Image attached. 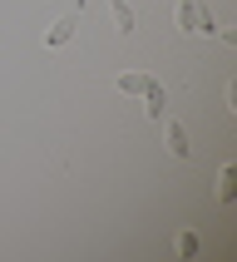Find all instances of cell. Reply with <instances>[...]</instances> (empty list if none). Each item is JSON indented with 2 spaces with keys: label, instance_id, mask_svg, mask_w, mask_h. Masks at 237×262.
Here are the masks:
<instances>
[{
  "label": "cell",
  "instance_id": "cell-1",
  "mask_svg": "<svg viewBox=\"0 0 237 262\" xmlns=\"http://www.w3.org/2000/svg\"><path fill=\"white\" fill-rule=\"evenodd\" d=\"M173 20H178V30H183V35H218L212 10H207V5H198V0H178Z\"/></svg>",
  "mask_w": 237,
  "mask_h": 262
},
{
  "label": "cell",
  "instance_id": "cell-2",
  "mask_svg": "<svg viewBox=\"0 0 237 262\" xmlns=\"http://www.w3.org/2000/svg\"><path fill=\"white\" fill-rule=\"evenodd\" d=\"M158 79L153 74H144V70H124L118 74V94H133V99H148V94H158Z\"/></svg>",
  "mask_w": 237,
  "mask_h": 262
},
{
  "label": "cell",
  "instance_id": "cell-3",
  "mask_svg": "<svg viewBox=\"0 0 237 262\" xmlns=\"http://www.w3.org/2000/svg\"><path fill=\"white\" fill-rule=\"evenodd\" d=\"M74 30H79V15H59L55 25H50V35H44V45H50V50H64V45L74 40Z\"/></svg>",
  "mask_w": 237,
  "mask_h": 262
},
{
  "label": "cell",
  "instance_id": "cell-4",
  "mask_svg": "<svg viewBox=\"0 0 237 262\" xmlns=\"http://www.w3.org/2000/svg\"><path fill=\"white\" fill-rule=\"evenodd\" d=\"M168 154H173V159H193V144H188V129H183V124H168Z\"/></svg>",
  "mask_w": 237,
  "mask_h": 262
},
{
  "label": "cell",
  "instance_id": "cell-5",
  "mask_svg": "<svg viewBox=\"0 0 237 262\" xmlns=\"http://www.w3.org/2000/svg\"><path fill=\"white\" fill-rule=\"evenodd\" d=\"M232 183H237V168H232V163H222V173H218V203H232Z\"/></svg>",
  "mask_w": 237,
  "mask_h": 262
},
{
  "label": "cell",
  "instance_id": "cell-6",
  "mask_svg": "<svg viewBox=\"0 0 237 262\" xmlns=\"http://www.w3.org/2000/svg\"><path fill=\"white\" fill-rule=\"evenodd\" d=\"M114 25H118V35H133V30H138V20H133V10H129V0H114Z\"/></svg>",
  "mask_w": 237,
  "mask_h": 262
},
{
  "label": "cell",
  "instance_id": "cell-7",
  "mask_svg": "<svg viewBox=\"0 0 237 262\" xmlns=\"http://www.w3.org/2000/svg\"><path fill=\"white\" fill-rule=\"evenodd\" d=\"M144 109H148V119H163V109H168V89L148 94V99H144Z\"/></svg>",
  "mask_w": 237,
  "mask_h": 262
},
{
  "label": "cell",
  "instance_id": "cell-8",
  "mask_svg": "<svg viewBox=\"0 0 237 262\" xmlns=\"http://www.w3.org/2000/svg\"><path fill=\"white\" fill-rule=\"evenodd\" d=\"M178 252H183V257H188V252H198V237H193V233H183V237H178Z\"/></svg>",
  "mask_w": 237,
  "mask_h": 262
}]
</instances>
